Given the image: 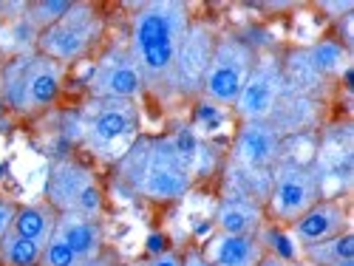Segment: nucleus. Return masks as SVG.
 <instances>
[{
	"mask_svg": "<svg viewBox=\"0 0 354 266\" xmlns=\"http://www.w3.org/2000/svg\"><path fill=\"white\" fill-rule=\"evenodd\" d=\"M193 15L182 0H151L139 3L131 15L128 51L145 79V91L159 99H173V68L176 54L187 35Z\"/></svg>",
	"mask_w": 354,
	"mask_h": 266,
	"instance_id": "nucleus-1",
	"label": "nucleus"
},
{
	"mask_svg": "<svg viewBox=\"0 0 354 266\" xmlns=\"http://www.w3.org/2000/svg\"><path fill=\"white\" fill-rule=\"evenodd\" d=\"M113 175L120 187L131 196L151 201V204H170L190 193L193 175L182 164L179 153L167 136H139L128 153L113 164Z\"/></svg>",
	"mask_w": 354,
	"mask_h": 266,
	"instance_id": "nucleus-2",
	"label": "nucleus"
},
{
	"mask_svg": "<svg viewBox=\"0 0 354 266\" xmlns=\"http://www.w3.org/2000/svg\"><path fill=\"white\" fill-rule=\"evenodd\" d=\"M77 142L85 153L108 162H120L128 147L142 136V113L128 99H91L77 113Z\"/></svg>",
	"mask_w": 354,
	"mask_h": 266,
	"instance_id": "nucleus-3",
	"label": "nucleus"
},
{
	"mask_svg": "<svg viewBox=\"0 0 354 266\" xmlns=\"http://www.w3.org/2000/svg\"><path fill=\"white\" fill-rule=\"evenodd\" d=\"M66 88V66L48 60L40 51L20 54L0 68V99L12 113L40 116L57 105Z\"/></svg>",
	"mask_w": 354,
	"mask_h": 266,
	"instance_id": "nucleus-4",
	"label": "nucleus"
},
{
	"mask_svg": "<svg viewBox=\"0 0 354 266\" xmlns=\"http://www.w3.org/2000/svg\"><path fill=\"white\" fill-rule=\"evenodd\" d=\"M102 37H105L102 12L94 3L74 0L71 9L37 37V51L60 66H71L85 60L102 43Z\"/></svg>",
	"mask_w": 354,
	"mask_h": 266,
	"instance_id": "nucleus-5",
	"label": "nucleus"
},
{
	"mask_svg": "<svg viewBox=\"0 0 354 266\" xmlns=\"http://www.w3.org/2000/svg\"><path fill=\"white\" fill-rule=\"evenodd\" d=\"M46 201L54 207L57 216L102 218L105 213V193L100 179L91 167L71 156L51 162L46 175Z\"/></svg>",
	"mask_w": 354,
	"mask_h": 266,
	"instance_id": "nucleus-6",
	"label": "nucleus"
},
{
	"mask_svg": "<svg viewBox=\"0 0 354 266\" xmlns=\"http://www.w3.org/2000/svg\"><path fill=\"white\" fill-rule=\"evenodd\" d=\"M255 48L241 37V35H218L216 37V48H213V57H210V66L204 71V79H201V99H207L218 108H230L239 99L241 88L255 66Z\"/></svg>",
	"mask_w": 354,
	"mask_h": 266,
	"instance_id": "nucleus-7",
	"label": "nucleus"
},
{
	"mask_svg": "<svg viewBox=\"0 0 354 266\" xmlns=\"http://www.w3.org/2000/svg\"><path fill=\"white\" fill-rule=\"evenodd\" d=\"M320 198H323L320 182H317L312 164L281 159L272 167V184H270L267 204H263V213H267L275 224L289 227Z\"/></svg>",
	"mask_w": 354,
	"mask_h": 266,
	"instance_id": "nucleus-8",
	"label": "nucleus"
},
{
	"mask_svg": "<svg viewBox=\"0 0 354 266\" xmlns=\"http://www.w3.org/2000/svg\"><path fill=\"white\" fill-rule=\"evenodd\" d=\"M286 74L278 54H258L255 66L241 88L232 113L239 122H270L272 111L278 108L281 97L286 94Z\"/></svg>",
	"mask_w": 354,
	"mask_h": 266,
	"instance_id": "nucleus-9",
	"label": "nucleus"
},
{
	"mask_svg": "<svg viewBox=\"0 0 354 266\" xmlns=\"http://www.w3.org/2000/svg\"><path fill=\"white\" fill-rule=\"evenodd\" d=\"M88 97L91 99H128L139 102L145 97V79L133 63L125 43H111L102 48L88 74Z\"/></svg>",
	"mask_w": 354,
	"mask_h": 266,
	"instance_id": "nucleus-10",
	"label": "nucleus"
},
{
	"mask_svg": "<svg viewBox=\"0 0 354 266\" xmlns=\"http://www.w3.org/2000/svg\"><path fill=\"white\" fill-rule=\"evenodd\" d=\"M216 26L210 20L193 17L187 26V35L176 54V68H173V88L176 97H198L201 94V79L210 66V57L216 48Z\"/></svg>",
	"mask_w": 354,
	"mask_h": 266,
	"instance_id": "nucleus-11",
	"label": "nucleus"
},
{
	"mask_svg": "<svg viewBox=\"0 0 354 266\" xmlns=\"http://www.w3.org/2000/svg\"><path fill=\"white\" fill-rule=\"evenodd\" d=\"M283 156V136L270 122H239L227 164L241 170H272Z\"/></svg>",
	"mask_w": 354,
	"mask_h": 266,
	"instance_id": "nucleus-12",
	"label": "nucleus"
},
{
	"mask_svg": "<svg viewBox=\"0 0 354 266\" xmlns=\"http://www.w3.org/2000/svg\"><path fill=\"white\" fill-rule=\"evenodd\" d=\"M346 229H348V210L340 198H320L298 221L289 224L292 238L301 244V249L320 244V241H329Z\"/></svg>",
	"mask_w": 354,
	"mask_h": 266,
	"instance_id": "nucleus-13",
	"label": "nucleus"
},
{
	"mask_svg": "<svg viewBox=\"0 0 354 266\" xmlns=\"http://www.w3.org/2000/svg\"><path fill=\"white\" fill-rule=\"evenodd\" d=\"M320 120H323V102L320 99L286 88V94L281 97L278 108L270 116V125L286 139V136H301V133L315 131L320 125Z\"/></svg>",
	"mask_w": 354,
	"mask_h": 266,
	"instance_id": "nucleus-14",
	"label": "nucleus"
},
{
	"mask_svg": "<svg viewBox=\"0 0 354 266\" xmlns=\"http://www.w3.org/2000/svg\"><path fill=\"white\" fill-rule=\"evenodd\" d=\"M201 255L210 266H258V260L267 255L258 235H227L213 232L201 247Z\"/></svg>",
	"mask_w": 354,
	"mask_h": 266,
	"instance_id": "nucleus-15",
	"label": "nucleus"
},
{
	"mask_svg": "<svg viewBox=\"0 0 354 266\" xmlns=\"http://www.w3.org/2000/svg\"><path fill=\"white\" fill-rule=\"evenodd\" d=\"M54 235L63 244L71 247V252L80 260H91L105 255V229L100 218H85V216H57Z\"/></svg>",
	"mask_w": 354,
	"mask_h": 266,
	"instance_id": "nucleus-16",
	"label": "nucleus"
},
{
	"mask_svg": "<svg viewBox=\"0 0 354 266\" xmlns=\"http://www.w3.org/2000/svg\"><path fill=\"white\" fill-rule=\"evenodd\" d=\"M267 227L263 204L241 196H224L216 207V232L227 235H258Z\"/></svg>",
	"mask_w": 354,
	"mask_h": 266,
	"instance_id": "nucleus-17",
	"label": "nucleus"
},
{
	"mask_svg": "<svg viewBox=\"0 0 354 266\" xmlns=\"http://www.w3.org/2000/svg\"><path fill=\"white\" fill-rule=\"evenodd\" d=\"M54 224H57V213L48 201H40V204H20L15 210V221H12V229L20 232L23 238L35 241V244H46L51 235H54Z\"/></svg>",
	"mask_w": 354,
	"mask_h": 266,
	"instance_id": "nucleus-18",
	"label": "nucleus"
},
{
	"mask_svg": "<svg viewBox=\"0 0 354 266\" xmlns=\"http://www.w3.org/2000/svg\"><path fill=\"white\" fill-rule=\"evenodd\" d=\"M304 51L309 57V63L315 66V71L320 77H326L329 82H335L351 68V48H346L337 37H326L312 46H304Z\"/></svg>",
	"mask_w": 354,
	"mask_h": 266,
	"instance_id": "nucleus-19",
	"label": "nucleus"
},
{
	"mask_svg": "<svg viewBox=\"0 0 354 266\" xmlns=\"http://www.w3.org/2000/svg\"><path fill=\"white\" fill-rule=\"evenodd\" d=\"M301 258H306L312 266H335L340 260H348V258H354V232L346 229V232L335 235V238H329V241L304 247Z\"/></svg>",
	"mask_w": 354,
	"mask_h": 266,
	"instance_id": "nucleus-20",
	"label": "nucleus"
},
{
	"mask_svg": "<svg viewBox=\"0 0 354 266\" xmlns=\"http://www.w3.org/2000/svg\"><path fill=\"white\" fill-rule=\"evenodd\" d=\"M40 252L43 247L23 238L20 232L9 229L3 238H0V258L3 266H40Z\"/></svg>",
	"mask_w": 354,
	"mask_h": 266,
	"instance_id": "nucleus-21",
	"label": "nucleus"
},
{
	"mask_svg": "<svg viewBox=\"0 0 354 266\" xmlns=\"http://www.w3.org/2000/svg\"><path fill=\"white\" fill-rule=\"evenodd\" d=\"M74 0H35V3H26L23 17L28 20V26L35 28L37 35H43L48 26H54L68 9Z\"/></svg>",
	"mask_w": 354,
	"mask_h": 266,
	"instance_id": "nucleus-22",
	"label": "nucleus"
},
{
	"mask_svg": "<svg viewBox=\"0 0 354 266\" xmlns=\"http://www.w3.org/2000/svg\"><path fill=\"white\" fill-rule=\"evenodd\" d=\"M80 258L71 252L68 244H63L57 235H51V238L43 244V252H40V266H74Z\"/></svg>",
	"mask_w": 354,
	"mask_h": 266,
	"instance_id": "nucleus-23",
	"label": "nucleus"
},
{
	"mask_svg": "<svg viewBox=\"0 0 354 266\" xmlns=\"http://www.w3.org/2000/svg\"><path fill=\"white\" fill-rule=\"evenodd\" d=\"M185 263V255L176 252V249H165L159 255H151L142 266H182Z\"/></svg>",
	"mask_w": 354,
	"mask_h": 266,
	"instance_id": "nucleus-24",
	"label": "nucleus"
},
{
	"mask_svg": "<svg viewBox=\"0 0 354 266\" xmlns=\"http://www.w3.org/2000/svg\"><path fill=\"white\" fill-rule=\"evenodd\" d=\"M15 210L17 207L12 204V201H6L3 196H0V238L12 229V221H15Z\"/></svg>",
	"mask_w": 354,
	"mask_h": 266,
	"instance_id": "nucleus-25",
	"label": "nucleus"
},
{
	"mask_svg": "<svg viewBox=\"0 0 354 266\" xmlns=\"http://www.w3.org/2000/svg\"><path fill=\"white\" fill-rule=\"evenodd\" d=\"M320 9L326 12L332 20H343L346 15H351V9H354V6H351L348 0H346V3H320Z\"/></svg>",
	"mask_w": 354,
	"mask_h": 266,
	"instance_id": "nucleus-26",
	"label": "nucleus"
},
{
	"mask_svg": "<svg viewBox=\"0 0 354 266\" xmlns=\"http://www.w3.org/2000/svg\"><path fill=\"white\" fill-rule=\"evenodd\" d=\"M182 266H210V263H207V258L201 255V249L193 247V249L185 252V263H182Z\"/></svg>",
	"mask_w": 354,
	"mask_h": 266,
	"instance_id": "nucleus-27",
	"label": "nucleus"
},
{
	"mask_svg": "<svg viewBox=\"0 0 354 266\" xmlns=\"http://www.w3.org/2000/svg\"><path fill=\"white\" fill-rule=\"evenodd\" d=\"M258 266H301L298 260H283V258H278V255H263L261 260H258Z\"/></svg>",
	"mask_w": 354,
	"mask_h": 266,
	"instance_id": "nucleus-28",
	"label": "nucleus"
},
{
	"mask_svg": "<svg viewBox=\"0 0 354 266\" xmlns=\"http://www.w3.org/2000/svg\"><path fill=\"white\" fill-rule=\"evenodd\" d=\"M108 263H113L108 255H100V258H91V260H77L74 266H108Z\"/></svg>",
	"mask_w": 354,
	"mask_h": 266,
	"instance_id": "nucleus-29",
	"label": "nucleus"
},
{
	"mask_svg": "<svg viewBox=\"0 0 354 266\" xmlns=\"http://www.w3.org/2000/svg\"><path fill=\"white\" fill-rule=\"evenodd\" d=\"M335 266H354V258H348V260H340V263H335Z\"/></svg>",
	"mask_w": 354,
	"mask_h": 266,
	"instance_id": "nucleus-30",
	"label": "nucleus"
},
{
	"mask_svg": "<svg viewBox=\"0 0 354 266\" xmlns=\"http://www.w3.org/2000/svg\"><path fill=\"white\" fill-rule=\"evenodd\" d=\"M108 266H131V263H108Z\"/></svg>",
	"mask_w": 354,
	"mask_h": 266,
	"instance_id": "nucleus-31",
	"label": "nucleus"
},
{
	"mask_svg": "<svg viewBox=\"0 0 354 266\" xmlns=\"http://www.w3.org/2000/svg\"><path fill=\"white\" fill-rule=\"evenodd\" d=\"M0 12H3V3H0Z\"/></svg>",
	"mask_w": 354,
	"mask_h": 266,
	"instance_id": "nucleus-32",
	"label": "nucleus"
},
{
	"mask_svg": "<svg viewBox=\"0 0 354 266\" xmlns=\"http://www.w3.org/2000/svg\"><path fill=\"white\" fill-rule=\"evenodd\" d=\"M0 266H3V258H0Z\"/></svg>",
	"mask_w": 354,
	"mask_h": 266,
	"instance_id": "nucleus-33",
	"label": "nucleus"
},
{
	"mask_svg": "<svg viewBox=\"0 0 354 266\" xmlns=\"http://www.w3.org/2000/svg\"><path fill=\"white\" fill-rule=\"evenodd\" d=\"M0 108H3V99H0Z\"/></svg>",
	"mask_w": 354,
	"mask_h": 266,
	"instance_id": "nucleus-34",
	"label": "nucleus"
}]
</instances>
